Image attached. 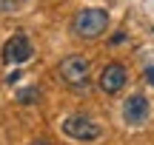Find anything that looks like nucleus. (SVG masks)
Listing matches in <instances>:
<instances>
[{
  "label": "nucleus",
  "mask_w": 154,
  "mask_h": 145,
  "mask_svg": "<svg viewBox=\"0 0 154 145\" xmlns=\"http://www.w3.org/2000/svg\"><path fill=\"white\" fill-rule=\"evenodd\" d=\"M106 26H109V14H106V9H97V6L77 11L72 20V31L83 40H97L106 31Z\"/></svg>",
  "instance_id": "1"
},
{
  "label": "nucleus",
  "mask_w": 154,
  "mask_h": 145,
  "mask_svg": "<svg viewBox=\"0 0 154 145\" xmlns=\"http://www.w3.org/2000/svg\"><path fill=\"white\" fill-rule=\"evenodd\" d=\"M60 80L72 88H80V85L88 83V60L83 54H69L66 60H60Z\"/></svg>",
  "instance_id": "2"
},
{
  "label": "nucleus",
  "mask_w": 154,
  "mask_h": 145,
  "mask_svg": "<svg viewBox=\"0 0 154 145\" xmlns=\"http://www.w3.org/2000/svg\"><path fill=\"white\" fill-rule=\"evenodd\" d=\"M63 134L72 137V140H80V142H91V140H97L103 131H100V125L94 123V120L74 114V117H69L66 123H63Z\"/></svg>",
  "instance_id": "3"
},
{
  "label": "nucleus",
  "mask_w": 154,
  "mask_h": 145,
  "mask_svg": "<svg viewBox=\"0 0 154 145\" xmlns=\"http://www.w3.org/2000/svg\"><path fill=\"white\" fill-rule=\"evenodd\" d=\"M32 54H34V49H32V43H29V37L23 31H17L14 37H9L6 46H3V60L11 63V66H20V63L32 60Z\"/></svg>",
  "instance_id": "4"
},
{
  "label": "nucleus",
  "mask_w": 154,
  "mask_h": 145,
  "mask_svg": "<svg viewBox=\"0 0 154 145\" xmlns=\"http://www.w3.org/2000/svg\"><path fill=\"white\" fill-rule=\"evenodd\" d=\"M149 111H151V105H149V100L143 94H131L123 102V120L128 125H143L149 120Z\"/></svg>",
  "instance_id": "5"
},
{
  "label": "nucleus",
  "mask_w": 154,
  "mask_h": 145,
  "mask_svg": "<svg viewBox=\"0 0 154 145\" xmlns=\"http://www.w3.org/2000/svg\"><path fill=\"white\" fill-rule=\"evenodd\" d=\"M126 80H128L126 66H120V63H109V66L100 71V88H103L106 94H117V91L126 85Z\"/></svg>",
  "instance_id": "6"
},
{
  "label": "nucleus",
  "mask_w": 154,
  "mask_h": 145,
  "mask_svg": "<svg viewBox=\"0 0 154 145\" xmlns=\"http://www.w3.org/2000/svg\"><path fill=\"white\" fill-rule=\"evenodd\" d=\"M37 97H40L37 88H26V91H20V102H37Z\"/></svg>",
  "instance_id": "7"
},
{
  "label": "nucleus",
  "mask_w": 154,
  "mask_h": 145,
  "mask_svg": "<svg viewBox=\"0 0 154 145\" xmlns=\"http://www.w3.org/2000/svg\"><path fill=\"white\" fill-rule=\"evenodd\" d=\"M20 77H23L20 71H11V74H9V77H6V80H9V83H17V80H20Z\"/></svg>",
  "instance_id": "8"
},
{
  "label": "nucleus",
  "mask_w": 154,
  "mask_h": 145,
  "mask_svg": "<svg viewBox=\"0 0 154 145\" xmlns=\"http://www.w3.org/2000/svg\"><path fill=\"white\" fill-rule=\"evenodd\" d=\"M146 80H149V83L154 85V68H146Z\"/></svg>",
  "instance_id": "9"
},
{
  "label": "nucleus",
  "mask_w": 154,
  "mask_h": 145,
  "mask_svg": "<svg viewBox=\"0 0 154 145\" xmlns=\"http://www.w3.org/2000/svg\"><path fill=\"white\" fill-rule=\"evenodd\" d=\"M32 145H49V142H46V140H34Z\"/></svg>",
  "instance_id": "10"
}]
</instances>
